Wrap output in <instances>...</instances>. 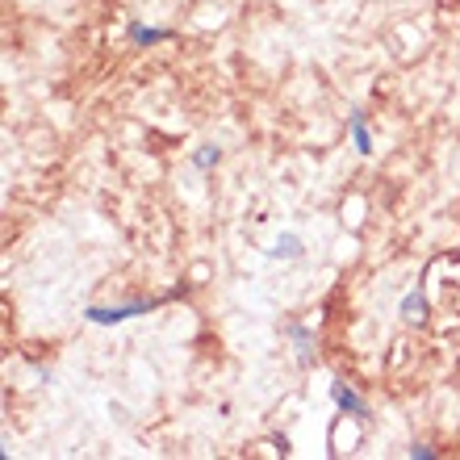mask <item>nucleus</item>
<instances>
[{"instance_id":"f03ea898","label":"nucleus","mask_w":460,"mask_h":460,"mask_svg":"<svg viewBox=\"0 0 460 460\" xmlns=\"http://www.w3.org/2000/svg\"><path fill=\"white\" fill-rule=\"evenodd\" d=\"M331 402H335V406H340L343 414H351V419H360V423H368V419H373V411H368V402H364L360 394H356V389L343 385V381H335V385H331Z\"/></svg>"},{"instance_id":"39448f33","label":"nucleus","mask_w":460,"mask_h":460,"mask_svg":"<svg viewBox=\"0 0 460 460\" xmlns=\"http://www.w3.org/2000/svg\"><path fill=\"white\" fill-rule=\"evenodd\" d=\"M348 130H351L356 151H360V155H373V134H368V118H364V110H351L348 113Z\"/></svg>"},{"instance_id":"1a4fd4ad","label":"nucleus","mask_w":460,"mask_h":460,"mask_svg":"<svg viewBox=\"0 0 460 460\" xmlns=\"http://www.w3.org/2000/svg\"><path fill=\"white\" fill-rule=\"evenodd\" d=\"M436 456H439V452L427 448V444H414V448H411V460H436Z\"/></svg>"},{"instance_id":"f257e3e1","label":"nucleus","mask_w":460,"mask_h":460,"mask_svg":"<svg viewBox=\"0 0 460 460\" xmlns=\"http://www.w3.org/2000/svg\"><path fill=\"white\" fill-rule=\"evenodd\" d=\"M164 297H146V302H126V305H88L84 318L93 327H118V323H130V318L151 314Z\"/></svg>"},{"instance_id":"20e7f679","label":"nucleus","mask_w":460,"mask_h":460,"mask_svg":"<svg viewBox=\"0 0 460 460\" xmlns=\"http://www.w3.org/2000/svg\"><path fill=\"white\" fill-rule=\"evenodd\" d=\"M285 331H289L293 351H297V364H302V368H310V364H314V331L302 327V323H289Z\"/></svg>"},{"instance_id":"0eeeda50","label":"nucleus","mask_w":460,"mask_h":460,"mask_svg":"<svg viewBox=\"0 0 460 460\" xmlns=\"http://www.w3.org/2000/svg\"><path fill=\"white\" fill-rule=\"evenodd\" d=\"M302 252H305V243H302V234H293V230H285V234L268 247V255H272V260H297Z\"/></svg>"},{"instance_id":"6e6552de","label":"nucleus","mask_w":460,"mask_h":460,"mask_svg":"<svg viewBox=\"0 0 460 460\" xmlns=\"http://www.w3.org/2000/svg\"><path fill=\"white\" fill-rule=\"evenodd\" d=\"M218 159H222V146H197L193 151V168L197 172H209V168H218Z\"/></svg>"},{"instance_id":"423d86ee","label":"nucleus","mask_w":460,"mask_h":460,"mask_svg":"<svg viewBox=\"0 0 460 460\" xmlns=\"http://www.w3.org/2000/svg\"><path fill=\"white\" fill-rule=\"evenodd\" d=\"M398 314L406 318V323H414V327H423V323H427V297H423V289L406 293V297H402V305H398Z\"/></svg>"},{"instance_id":"7ed1b4c3","label":"nucleus","mask_w":460,"mask_h":460,"mask_svg":"<svg viewBox=\"0 0 460 460\" xmlns=\"http://www.w3.org/2000/svg\"><path fill=\"white\" fill-rule=\"evenodd\" d=\"M126 38H130L134 47H159V42H176V30H168V25L130 22V25H126Z\"/></svg>"}]
</instances>
